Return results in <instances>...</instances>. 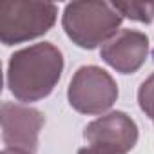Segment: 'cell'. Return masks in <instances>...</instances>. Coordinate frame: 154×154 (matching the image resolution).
Returning a JSON list of instances; mask_svg holds the SVG:
<instances>
[{"label": "cell", "instance_id": "6da1fadb", "mask_svg": "<svg viewBox=\"0 0 154 154\" xmlns=\"http://www.w3.org/2000/svg\"><path fill=\"white\" fill-rule=\"evenodd\" d=\"M63 71V56L51 42L17 51L8 65V87L18 102H38L51 94Z\"/></svg>", "mask_w": 154, "mask_h": 154}, {"label": "cell", "instance_id": "7a4b0ae2", "mask_svg": "<svg viewBox=\"0 0 154 154\" xmlns=\"http://www.w3.org/2000/svg\"><path fill=\"white\" fill-rule=\"evenodd\" d=\"M122 18L112 4L107 2H71L65 6L62 26L78 47L94 49L118 33Z\"/></svg>", "mask_w": 154, "mask_h": 154}, {"label": "cell", "instance_id": "3957f363", "mask_svg": "<svg viewBox=\"0 0 154 154\" xmlns=\"http://www.w3.org/2000/svg\"><path fill=\"white\" fill-rule=\"evenodd\" d=\"M56 15L58 8L51 2L6 0L0 4V40L13 45L38 38L54 26Z\"/></svg>", "mask_w": 154, "mask_h": 154}, {"label": "cell", "instance_id": "277c9868", "mask_svg": "<svg viewBox=\"0 0 154 154\" xmlns=\"http://www.w3.org/2000/svg\"><path fill=\"white\" fill-rule=\"evenodd\" d=\"M67 98L71 107L82 114H102L114 105L118 85L107 71L96 65H84L74 72Z\"/></svg>", "mask_w": 154, "mask_h": 154}, {"label": "cell", "instance_id": "5b68a950", "mask_svg": "<svg viewBox=\"0 0 154 154\" xmlns=\"http://www.w3.org/2000/svg\"><path fill=\"white\" fill-rule=\"evenodd\" d=\"M84 140L87 145L127 154L138 141V127L131 116L114 111L91 122L84 131Z\"/></svg>", "mask_w": 154, "mask_h": 154}, {"label": "cell", "instance_id": "8992f818", "mask_svg": "<svg viewBox=\"0 0 154 154\" xmlns=\"http://www.w3.org/2000/svg\"><path fill=\"white\" fill-rule=\"evenodd\" d=\"M44 122V114L36 109L9 102L2 103V138L11 149L35 154Z\"/></svg>", "mask_w": 154, "mask_h": 154}, {"label": "cell", "instance_id": "52a82bcc", "mask_svg": "<svg viewBox=\"0 0 154 154\" xmlns=\"http://www.w3.org/2000/svg\"><path fill=\"white\" fill-rule=\"evenodd\" d=\"M149 38L141 31L122 29L102 45V58L122 74L136 72L147 60Z\"/></svg>", "mask_w": 154, "mask_h": 154}, {"label": "cell", "instance_id": "ba28073f", "mask_svg": "<svg viewBox=\"0 0 154 154\" xmlns=\"http://www.w3.org/2000/svg\"><path fill=\"white\" fill-rule=\"evenodd\" d=\"M112 8L125 18L136 22H152L154 18V4L147 2H112Z\"/></svg>", "mask_w": 154, "mask_h": 154}, {"label": "cell", "instance_id": "9c48e42d", "mask_svg": "<svg viewBox=\"0 0 154 154\" xmlns=\"http://www.w3.org/2000/svg\"><path fill=\"white\" fill-rule=\"evenodd\" d=\"M138 103H140V109L150 120H154V72L141 84L138 91Z\"/></svg>", "mask_w": 154, "mask_h": 154}, {"label": "cell", "instance_id": "30bf717a", "mask_svg": "<svg viewBox=\"0 0 154 154\" xmlns=\"http://www.w3.org/2000/svg\"><path fill=\"white\" fill-rule=\"evenodd\" d=\"M78 154H120V152H114V150H109V149H103V147H85V149H80Z\"/></svg>", "mask_w": 154, "mask_h": 154}, {"label": "cell", "instance_id": "8fae6325", "mask_svg": "<svg viewBox=\"0 0 154 154\" xmlns=\"http://www.w3.org/2000/svg\"><path fill=\"white\" fill-rule=\"evenodd\" d=\"M2 154H31V152L20 150V149H11V147H6V149L2 150Z\"/></svg>", "mask_w": 154, "mask_h": 154}]
</instances>
